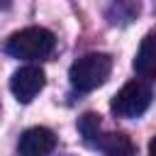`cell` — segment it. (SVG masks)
Masks as SVG:
<instances>
[{
  "instance_id": "8992f818",
  "label": "cell",
  "mask_w": 156,
  "mask_h": 156,
  "mask_svg": "<svg viewBox=\"0 0 156 156\" xmlns=\"http://www.w3.org/2000/svg\"><path fill=\"white\" fill-rule=\"evenodd\" d=\"M134 71L139 78L154 80L156 78V27L146 32V37L139 44V51L134 56Z\"/></svg>"
},
{
  "instance_id": "30bf717a",
  "label": "cell",
  "mask_w": 156,
  "mask_h": 156,
  "mask_svg": "<svg viewBox=\"0 0 156 156\" xmlns=\"http://www.w3.org/2000/svg\"><path fill=\"white\" fill-rule=\"evenodd\" d=\"M149 156H156V136L149 141Z\"/></svg>"
},
{
  "instance_id": "52a82bcc",
  "label": "cell",
  "mask_w": 156,
  "mask_h": 156,
  "mask_svg": "<svg viewBox=\"0 0 156 156\" xmlns=\"http://www.w3.org/2000/svg\"><path fill=\"white\" fill-rule=\"evenodd\" d=\"M100 151L105 156H136V149H134V141L124 134V132H110V134H102L100 139Z\"/></svg>"
},
{
  "instance_id": "ba28073f",
  "label": "cell",
  "mask_w": 156,
  "mask_h": 156,
  "mask_svg": "<svg viewBox=\"0 0 156 156\" xmlns=\"http://www.w3.org/2000/svg\"><path fill=\"white\" fill-rule=\"evenodd\" d=\"M139 10V0H112V5L107 7V20L112 24H129L132 20H136Z\"/></svg>"
},
{
  "instance_id": "277c9868",
  "label": "cell",
  "mask_w": 156,
  "mask_h": 156,
  "mask_svg": "<svg viewBox=\"0 0 156 156\" xmlns=\"http://www.w3.org/2000/svg\"><path fill=\"white\" fill-rule=\"evenodd\" d=\"M44 83H46V76H44V71L39 68V66H22V68H17L15 73H12V78H10V90H12V95L20 100V102H32L39 93H41V88H44Z\"/></svg>"
},
{
  "instance_id": "3957f363",
  "label": "cell",
  "mask_w": 156,
  "mask_h": 156,
  "mask_svg": "<svg viewBox=\"0 0 156 156\" xmlns=\"http://www.w3.org/2000/svg\"><path fill=\"white\" fill-rule=\"evenodd\" d=\"M151 88L144 83V80H129V83H124L122 88H119V93L112 98V102H110V107H112V112L117 115V117H127V119H132V117H141L146 110H149V105H151Z\"/></svg>"
},
{
  "instance_id": "5b68a950",
  "label": "cell",
  "mask_w": 156,
  "mask_h": 156,
  "mask_svg": "<svg viewBox=\"0 0 156 156\" xmlns=\"http://www.w3.org/2000/svg\"><path fill=\"white\" fill-rule=\"evenodd\" d=\"M56 146V134L46 127H29L17 141L20 156H49Z\"/></svg>"
},
{
  "instance_id": "9c48e42d",
  "label": "cell",
  "mask_w": 156,
  "mask_h": 156,
  "mask_svg": "<svg viewBox=\"0 0 156 156\" xmlns=\"http://www.w3.org/2000/svg\"><path fill=\"white\" fill-rule=\"evenodd\" d=\"M78 132L83 136V141L88 146H98L102 134H100V115L95 112H85L80 119H78Z\"/></svg>"
},
{
  "instance_id": "7a4b0ae2",
  "label": "cell",
  "mask_w": 156,
  "mask_h": 156,
  "mask_svg": "<svg viewBox=\"0 0 156 156\" xmlns=\"http://www.w3.org/2000/svg\"><path fill=\"white\" fill-rule=\"evenodd\" d=\"M112 71V56L110 54H100V51H93V54H85L80 56L71 71H68V78H71V85L80 93H88V90H95L100 88L107 76Z\"/></svg>"
},
{
  "instance_id": "6da1fadb",
  "label": "cell",
  "mask_w": 156,
  "mask_h": 156,
  "mask_svg": "<svg viewBox=\"0 0 156 156\" xmlns=\"http://www.w3.org/2000/svg\"><path fill=\"white\" fill-rule=\"evenodd\" d=\"M54 46H56V37L44 27H24V29L10 34V39L5 41V51L10 56L24 58V61L49 56L54 51Z\"/></svg>"
}]
</instances>
